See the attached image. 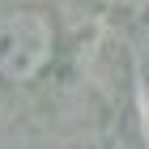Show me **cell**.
Returning a JSON list of instances; mask_svg holds the SVG:
<instances>
[{
    "label": "cell",
    "instance_id": "obj_1",
    "mask_svg": "<svg viewBox=\"0 0 149 149\" xmlns=\"http://www.w3.org/2000/svg\"><path fill=\"white\" fill-rule=\"evenodd\" d=\"M56 56V26L43 9H0V77L13 85L34 81Z\"/></svg>",
    "mask_w": 149,
    "mask_h": 149
}]
</instances>
